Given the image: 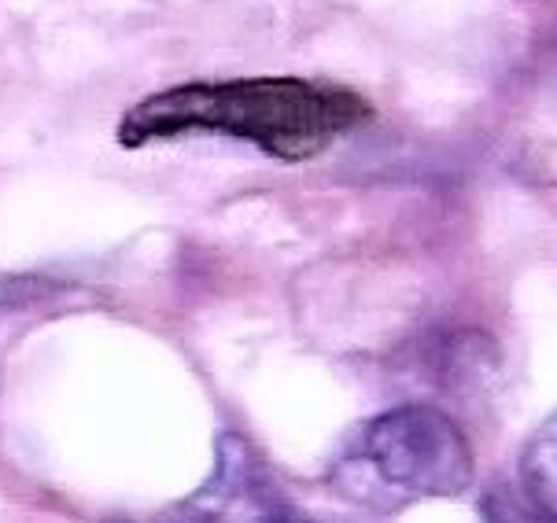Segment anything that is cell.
Returning a JSON list of instances; mask_svg holds the SVG:
<instances>
[{
    "label": "cell",
    "instance_id": "obj_1",
    "mask_svg": "<svg viewBox=\"0 0 557 523\" xmlns=\"http://www.w3.org/2000/svg\"><path fill=\"white\" fill-rule=\"evenodd\" d=\"M370 119L373 103L344 85L307 78L188 82L134 103L119 122V145L148 148L177 137H233L281 163H304Z\"/></svg>",
    "mask_w": 557,
    "mask_h": 523
},
{
    "label": "cell",
    "instance_id": "obj_2",
    "mask_svg": "<svg viewBox=\"0 0 557 523\" xmlns=\"http://www.w3.org/2000/svg\"><path fill=\"white\" fill-rule=\"evenodd\" d=\"M476 461L466 432L436 406H395L358 432L336 483L358 501L458 498L473 487Z\"/></svg>",
    "mask_w": 557,
    "mask_h": 523
},
{
    "label": "cell",
    "instance_id": "obj_3",
    "mask_svg": "<svg viewBox=\"0 0 557 523\" xmlns=\"http://www.w3.org/2000/svg\"><path fill=\"white\" fill-rule=\"evenodd\" d=\"M177 523H285V498L240 435L219 439V464L177 512Z\"/></svg>",
    "mask_w": 557,
    "mask_h": 523
},
{
    "label": "cell",
    "instance_id": "obj_4",
    "mask_svg": "<svg viewBox=\"0 0 557 523\" xmlns=\"http://www.w3.org/2000/svg\"><path fill=\"white\" fill-rule=\"evenodd\" d=\"M517 490L535 512L557 523V413L546 416L528 439L517 469Z\"/></svg>",
    "mask_w": 557,
    "mask_h": 523
},
{
    "label": "cell",
    "instance_id": "obj_5",
    "mask_svg": "<svg viewBox=\"0 0 557 523\" xmlns=\"http://www.w3.org/2000/svg\"><path fill=\"white\" fill-rule=\"evenodd\" d=\"M480 512H484V523H554V520H546L543 512H535L528 506L521 490H509V487L484 494Z\"/></svg>",
    "mask_w": 557,
    "mask_h": 523
}]
</instances>
